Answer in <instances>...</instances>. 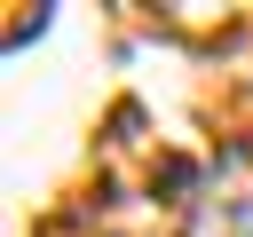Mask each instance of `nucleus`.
Instances as JSON below:
<instances>
[]
</instances>
